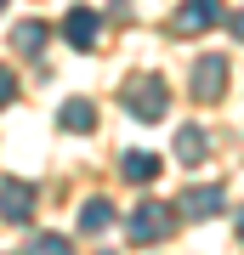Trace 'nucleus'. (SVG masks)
Listing matches in <instances>:
<instances>
[{"mask_svg":"<svg viewBox=\"0 0 244 255\" xmlns=\"http://www.w3.org/2000/svg\"><path fill=\"white\" fill-rule=\"evenodd\" d=\"M119 102H125V114H131V119L154 125V119L165 114V80H154V74H136L125 91H119Z\"/></svg>","mask_w":244,"mask_h":255,"instance_id":"nucleus-1","label":"nucleus"},{"mask_svg":"<svg viewBox=\"0 0 244 255\" xmlns=\"http://www.w3.org/2000/svg\"><path fill=\"white\" fill-rule=\"evenodd\" d=\"M125 233H131V244H159L171 233V210L165 204H136L125 216Z\"/></svg>","mask_w":244,"mask_h":255,"instance_id":"nucleus-2","label":"nucleus"},{"mask_svg":"<svg viewBox=\"0 0 244 255\" xmlns=\"http://www.w3.org/2000/svg\"><path fill=\"white\" fill-rule=\"evenodd\" d=\"M227 80H233L227 57H199V63H193V97H199V102H216L227 91Z\"/></svg>","mask_w":244,"mask_h":255,"instance_id":"nucleus-3","label":"nucleus"},{"mask_svg":"<svg viewBox=\"0 0 244 255\" xmlns=\"http://www.w3.org/2000/svg\"><path fill=\"white\" fill-rule=\"evenodd\" d=\"M216 17H222V0H188V6H176L171 28H176V34H205Z\"/></svg>","mask_w":244,"mask_h":255,"instance_id":"nucleus-4","label":"nucleus"},{"mask_svg":"<svg viewBox=\"0 0 244 255\" xmlns=\"http://www.w3.org/2000/svg\"><path fill=\"white\" fill-rule=\"evenodd\" d=\"M97 28H102L97 11H91V6H74L68 17H63V40H68V46H80V51H91V46H97Z\"/></svg>","mask_w":244,"mask_h":255,"instance_id":"nucleus-5","label":"nucleus"},{"mask_svg":"<svg viewBox=\"0 0 244 255\" xmlns=\"http://www.w3.org/2000/svg\"><path fill=\"white\" fill-rule=\"evenodd\" d=\"M28 210H34V187L17 182V176L0 182V216H6V221H28Z\"/></svg>","mask_w":244,"mask_h":255,"instance_id":"nucleus-6","label":"nucleus"},{"mask_svg":"<svg viewBox=\"0 0 244 255\" xmlns=\"http://www.w3.org/2000/svg\"><path fill=\"white\" fill-rule=\"evenodd\" d=\"M222 204H227L222 187H188L182 193V216H216Z\"/></svg>","mask_w":244,"mask_h":255,"instance_id":"nucleus-7","label":"nucleus"},{"mask_svg":"<svg viewBox=\"0 0 244 255\" xmlns=\"http://www.w3.org/2000/svg\"><path fill=\"white\" fill-rule=\"evenodd\" d=\"M57 125H63V130H91V125H97V108H91L85 97H68L63 108H57Z\"/></svg>","mask_w":244,"mask_h":255,"instance_id":"nucleus-8","label":"nucleus"},{"mask_svg":"<svg viewBox=\"0 0 244 255\" xmlns=\"http://www.w3.org/2000/svg\"><path fill=\"white\" fill-rule=\"evenodd\" d=\"M205 147H210V142H205L199 125H182V130H176V159H182V164H199Z\"/></svg>","mask_w":244,"mask_h":255,"instance_id":"nucleus-9","label":"nucleus"},{"mask_svg":"<svg viewBox=\"0 0 244 255\" xmlns=\"http://www.w3.org/2000/svg\"><path fill=\"white\" fill-rule=\"evenodd\" d=\"M108 221H114V204L108 199H85L80 204V233H102Z\"/></svg>","mask_w":244,"mask_h":255,"instance_id":"nucleus-10","label":"nucleus"},{"mask_svg":"<svg viewBox=\"0 0 244 255\" xmlns=\"http://www.w3.org/2000/svg\"><path fill=\"white\" fill-rule=\"evenodd\" d=\"M119 176H125V182H154V176H159V159L154 153H125Z\"/></svg>","mask_w":244,"mask_h":255,"instance_id":"nucleus-11","label":"nucleus"},{"mask_svg":"<svg viewBox=\"0 0 244 255\" xmlns=\"http://www.w3.org/2000/svg\"><path fill=\"white\" fill-rule=\"evenodd\" d=\"M45 34H51V28H45L40 17H28V23H17V34H11V40H17V51H40Z\"/></svg>","mask_w":244,"mask_h":255,"instance_id":"nucleus-12","label":"nucleus"},{"mask_svg":"<svg viewBox=\"0 0 244 255\" xmlns=\"http://www.w3.org/2000/svg\"><path fill=\"white\" fill-rule=\"evenodd\" d=\"M28 255H68V238H57V233H40L34 244H28Z\"/></svg>","mask_w":244,"mask_h":255,"instance_id":"nucleus-13","label":"nucleus"},{"mask_svg":"<svg viewBox=\"0 0 244 255\" xmlns=\"http://www.w3.org/2000/svg\"><path fill=\"white\" fill-rule=\"evenodd\" d=\"M11 97H17V80H11V68H0V108H6Z\"/></svg>","mask_w":244,"mask_h":255,"instance_id":"nucleus-14","label":"nucleus"},{"mask_svg":"<svg viewBox=\"0 0 244 255\" xmlns=\"http://www.w3.org/2000/svg\"><path fill=\"white\" fill-rule=\"evenodd\" d=\"M0 6H6V0H0Z\"/></svg>","mask_w":244,"mask_h":255,"instance_id":"nucleus-15","label":"nucleus"}]
</instances>
